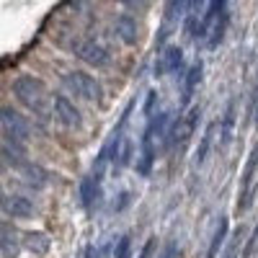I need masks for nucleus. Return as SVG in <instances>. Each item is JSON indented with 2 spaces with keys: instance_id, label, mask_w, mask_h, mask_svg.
<instances>
[{
  "instance_id": "nucleus-14",
  "label": "nucleus",
  "mask_w": 258,
  "mask_h": 258,
  "mask_svg": "<svg viewBox=\"0 0 258 258\" xmlns=\"http://www.w3.org/2000/svg\"><path fill=\"white\" fill-rule=\"evenodd\" d=\"M0 155H3V160L11 165V168H18L26 163V150H24V142H13L8 140L3 147H0Z\"/></svg>"
},
{
  "instance_id": "nucleus-19",
  "label": "nucleus",
  "mask_w": 258,
  "mask_h": 258,
  "mask_svg": "<svg viewBox=\"0 0 258 258\" xmlns=\"http://www.w3.org/2000/svg\"><path fill=\"white\" fill-rule=\"evenodd\" d=\"M214 132H217V121H212L204 135H202V142H199V150H197V165H204L207 158H209V150H212V142H214Z\"/></svg>"
},
{
  "instance_id": "nucleus-16",
  "label": "nucleus",
  "mask_w": 258,
  "mask_h": 258,
  "mask_svg": "<svg viewBox=\"0 0 258 258\" xmlns=\"http://www.w3.org/2000/svg\"><path fill=\"white\" fill-rule=\"evenodd\" d=\"M227 230H230L227 217H220L217 227H214L212 240H209V248H207V258H217V253H220V248H222V243H225V238H227Z\"/></svg>"
},
{
  "instance_id": "nucleus-11",
  "label": "nucleus",
  "mask_w": 258,
  "mask_h": 258,
  "mask_svg": "<svg viewBox=\"0 0 258 258\" xmlns=\"http://www.w3.org/2000/svg\"><path fill=\"white\" fill-rule=\"evenodd\" d=\"M202 70H204V64L197 59L188 68V73H183V83H181V103L183 106H188L191 98H194V93H197L199 83H202Z\"/></svg>"
},
{
  "instance_id": "nucleus-12",
  "label": "nucleus",
  "mask_w": 258,
  "mask_h": 258,
  "mask_svg": "<svg viewBox=\"0 0 258 258\" xmlns=\"http://www.w3.org/2000/svg\"><path fill=\"white\" fill-rule=\"evenodd\" d=\"M18 173H21V178H24V183H29L31 188H44L47 183H49V170H44L41 165H36V163H24V165H18L16 168Z\"/></svg>"
},
{
  "instance_id": "nucleus-20",
  "label": "nucleus",
  "mask_w": 258,
  "mask_h": 258,
  "mask_svg": "<svg viewBox=\"0 0 258 258\" xmlns=\"http://www.w3.org/2000/svg\"><path fill=\"white\" fill-rule=\"evenodd\" d=\"M21 250V243L13 238V235L3 227L0 230V255H6V258H16Z\"/></svg>"
},
{
  "instance_id": "nucleus-29",
  "label": "nucleus",
  "mask_w": 258,
  "mask_h": 258,
  "mask_svg": "<svg viewBox=\"0 0 258 258\" xmlns=\"http://www.w3.org/2000/svg\"><path fill=\"white\" fill-rule=\"evenodd\" d=\"M0 230H3V225H0Z\"/></svg>"
},
{
  "instance_id": "nucleus-3",
  "label": "nucleus",
  "mask_w": 258,
  "mask_h": 258,
  "mask_svg": "<svg viewBox=\"0 0 258 258\" xmlns=\"http://www.w3.org/2000/svg\"><path fill=\"white\" fill-rule=\"evenodd\" d=\"M62 83L68 85V88H70L75 96H80V98H85V101H91V103H101V101H103V88H101V83H98L93 75H88V73H78V70L64 73V75H62Z\"/></svg>"
},
{
  "instance_id": "nucleus-23",
  "label": "nucleus",
  "mask_w": 258,
  "mask_h": 258,
  "mask_svg": "<svg viewBox=\"0 0 258 258\" xmlns=\"http://www.w3.org/2000/svg\"><path fill=\"white\" fill-rule=\"evenodd\" d=\"M155 245H158V243H155V238H150V240L142 245V250H140V255H137V258H153V253H155Z\"/></svg>"
},
{
  "instance_id": "nucleus-9",
  "label": "nucleus",
  "mask_w": 258,
  "mask_h": 258,
  "mask_svg": "<svg viewBox=\"0 0 258 258\" xmlns=\"http://www.w3.org/2000/svg\"><path fill=\"white\" fill-rule=\"evenodd\" d=\"M0 209H3L8 217H16V220H29V217H34V214H36V207L26 197H18V194L0 197Z\"/></svg>"
},
{
  "instance_id": "nucleus-26",
  "label": "nucleus",
  "mask_w": 258,
  "mask_h": 258,
  "mask_svg": "<svg viewBox=\"0 0 258 258\" xmlns=\"http://www.w3.org/2000/svg\"><path fill=\"white\" fill-rule=\"evenodd\" d=\"M121 3H142V0H121Z\"/></svg>"
},
{
  "instance_id": "nucleus-7",
  "label": "nucleus",
  "mask_w": 258,
  "mask_h": 258,
  "mask_svg": "<svg viewBox=\"0 0 258 258\" xmlns=\"http://www.w3.org/2000/svg\"><path fill=\"white\" fill-rule=\"evenodd\" d=\"M75 54L83 59V62H88L91 68H106L109 64V52H106V47H101L98 41L93 39H83L75 44Z\"/></svg>"
},
{
  "instance_id": "nucleus-21",
  "label": "nucleus",
  "mask_w": 258,
  "mask_h": 258,
  "mask_svg": "<svg viewBox=\"0 0 258 258\" xmlns=\"http://www.w3.org/2000/svg\"><path fill=\"white\" fill-rule=\"evenodd\" d=\"M114 258H132V238H129V235H121V238H119Z\"/></svg>"
},
{
  "instance_id": "nucleus-6",
  "label": "nucleus",
  "mask_w": 258,
  "mask_h": 258,
  "mask_svg": "<svg viewBox=\"0 0 258 258\" xmlns=\"http://www.w3.org/2000/svg\"><path fill=\"white\" fill-rule=\"evenodd\" d=\"M52 114H54V119H57L62 126H68V129H80V126H83V114H80V109L73 103V98L62 96V93L52 96Z\"/></svg>"
},
{
  "instance_id": "nucleus-28",
  "label": "nucleus",
  "mask_w": 258,
  "mask_h": 258,
  "mask_svg": "<svg viewBox=\"0 0 258 258\" xmlns=\"http://www.w3.org/2000/svg\"><path fill=\"white\" fill-rule=\"evenodd\" d=\"M0 197H3V188H0Z\"/></svg>"
},
{
  "instance_id": "nucleus-17",
  "label": "nucleus",
  "mask_w": 258,
  "mask_h": 258,
  "mask_svg": "<svg viewBox=\"0 0 258 258\" xmlns=\"http://www.w3.org/2000/svg\"><path fill=\"white\" fill-rule=\"evenodd\" d=\"M232 129H235V103L230 101L227 109H225V116H222V126H220V147L225 150L232 140Z\"/></svg>"
},
{
  "instance_id": "nucleus-18",
  "label": "nucleus",
  "mask_w": 258,
  "mask_h": 258,
  "mask_svg": "<svg viewBox=\"0 0 258 258\" xmlns=\"http://www.w3.org/2000/svg\"><path fill=\"white\" fill-rule=\"evenodd\" d=\"M186 8H188V0H165V8H163V26L176 24V21L186 13Z\"/></svg>"
},
{
  "instance_id": "nucleus-8",
  "label": "nucleus",
  "mask_w": 258,
  "mask_h": 258,
  "mask_svg": "<svg viewBox=\"0 0 258 258\" xmlns=\"http://www.w3.org/2000/svg\"><path fill=\"white\" fill-rule=\"evenodd\" d=\"M183 68V49L176 47V44H168L160 54H158V62H155V75H176L181 73Z\"/></svg>"
},
{
  "instance_id": "nucleus-25",
  "label": "nucleus",
  "mask_w": 258,
  "mask_h": 258,
  "mask_svg": "<svg viewBox=\"0 0 258 258\" xmlns=\"http://www.w3.org/2000/svg\"><path fill=\"white\" fill-rule=\"evenodd\" d=\"M83 258H98V250L93 245H88V248H85V253H83Z\"/></svg>"
},
{
  "instance_id": "nucleus-15",
  "label": "nucleus",
  "mask_w": 258,
  "mask_h": 258,
  "mask_svg": "<svg viewBox=\"0 0 258 258\" xmlns=\"http://www.w3.org/2000/svg\"><path fill=\"white\" fill-rule=\"evenodd\" d=\"M116 36L124 41L126 47L137 44V21L132 16H119L116 18Z\"/></svg>"
},
{
  "instance_id": "nucleus-22",
  "label": "nucleus",
  "mask_w": 258,
  "mask_h": 258,
  "mask_svg": "<svg viewBox=\"0 0 258 258\" xmlns=\"http://www.w3.org/2000/svg\"><path fill=\"white\" fill-rule=\"evenodd\" d=\"M155 106H158V91H147V98H145V119H150L155 114Z\"/></svg>"
},
{
  "instance_id": "nucleus-27",
  "label": "nucleus",
  "mask_w": 258,
  "mask_h": 258,
  "mask_svg": "<svg viewBox=\"0 0 258 258\" xmlns=\"http://www.w3.org/2000/svg\"><path fill=\"white\" fill-rule=\"evenodd\" d=\"M255 121H258V103H255Z\"/></svg>"
},
{
  "instance_id": "nucleus-4",
  "label": "nucleus",
  "mask_w": 258,
  "mask_h": 258,
  "mask_svg": "<svg viewBox=\"0 0 258 258\" xmlns=\"http://www.w3.org/2000/svg\"><path fill=\"white\" fill-rule=\"evenodd\" d=\"M255 178H258V147H253V153L248 155V163H245V168H243L238 212H248V209H250V204H253V194H255V188H258Z\"/></svg>"
},
{
  "instance_id": "nucleus-10",
  "label": "nucleus",
  "mask_w": 258,
  "mask_h": 258,
  "mask_svg": "<svg viewBox=\"0 0 258 258\" xmlns=\"http://www.w3.org/2000/svg\"><path fill=\"white\" fill-rule=\"evenodd\" d=\"M153 165H155V147H153V132L145 129L142 135V147H140V160H137V173L142 178H147L153 173Z\"/></svg>"
},
{
  "instance_id": "nucleus-1",
  "label": "nucleus",
  "mask_w": 258,
  "mask_h": 258,
  "mask_svg": "<svg viewBox=\"0 0 258 258\" xmlns=\"http://www.w3.org/2000/svg\"><path fill=\"white\" fill-rule=\"evenodd\" d=\"M13 96L18 98V103H24L36 116H47L49 109H52V98L47 93V85L39 78H31V75L16 78L13 80Z\"/></svg>"
},
{
  "instance_id": "nucleus-2",
  "label": "nucleus",
  "mask_w": 258,
  "mask_h": 258,
  "mask_svg": "<svg viewBox=\"0 0 258 258\" xmlns=\"http://www.w3.org/2000/svg\"><path fill=\"white\" fill-rule=\"evenodd\" d=\"M199 116H202L199 106H191V109H186V114H181L173 124H170L168 132H165V145H168V147H176V150H183V147L188 145V140L194 137V132H197Z\"/></svg>"
},
{
  "instance_id": "nucleus-13",
  "label": "nucleus",
  "mask_w": 258,
  "mask_h": 258,
  "mask_svg": "<svg viewBox=\"0 0 258 258\" xmlns=\"http://www.w3.org/2000/svg\"><path fill=\"white\" fill-rule=\"evenodd\" d=\"M21 245H24L29 253H34V255H47V253H49L52 240L47 238L44 232H39V230H29V232L21 235Z\"/></svg>"
},
{
  "instance_id": "nucleus-24",
  "label": "nucleus",
  "mask_w": 258,
  "mask_h": 258,
  "mask_svg": "<svg viewBox=\"0 0 258 258\" xmlns=\"http://www.w3.org/2000/svg\"><path fill=\"white\" fill-rule=\"evenodd\" d=\"M176 250H178V243H176V240H168L158 258H173V255H176Z\"/></svg>"
},
{
  "instance_id": "nucleus-5",
  "label": "nucleus",
  "mask_w": 258,
  "mask_h": 258,
  "mask_svg": "<svg viewBox=\"0 0 258 258\" xmlns=\"http://www.w3.org/2000/svg\"><path fill=\"white\" fill-rule=\"evenodd\" d=\"M0 135L13 142H26L31 137V129L16 109H0Z\"/></svg>"
}]
</instances>
